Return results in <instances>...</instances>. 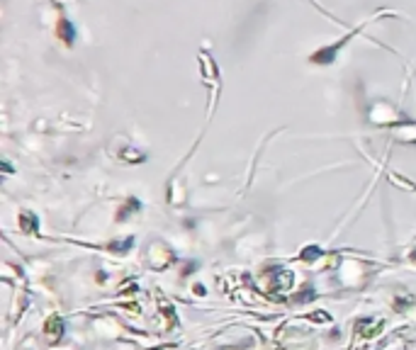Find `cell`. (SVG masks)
Returning a JSON list of instances; mask_svg holds the SVG:
<instances>
[{
  "label": "cell",
  "mask_w": 416,
  "mask_h": 350,
  "mask_svg": "<svg viewBox=\"0 0 416 350\" xmlns=\"http://www.w3.org/2000/svg\"><path fill=\"white\" fill-rule=\"evenodd\" d=\"M46 333H49V336H56V333L61 336V321H58L56 316H54V319L46 324Z\"/></svg>",
  "instance_id": "cell-1"
}]
</instances>
